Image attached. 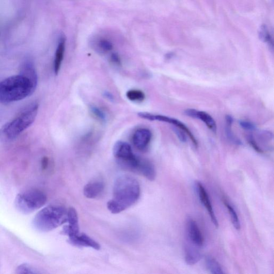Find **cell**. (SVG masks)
<instances>
[{
    "mask_svg": "<svg viewBox=\"0 0 274 274\" xmlns=\"http://www.w3.org/2000/svg\"><path fill=\"white\" fill-rule=\"evenodd\" d=\"M184 114L189 117L202 120L211 131L216 132L217 129L215 120L205 111H198L194 109H188L184 111Z\"/></svg>",
    "mask_w": 274,
    "mask_h": 274,
    "instance_id": "7c38bea8",
    "label": "cell"
},
{
    "mask_svg": "<svg viewBox=\"0 0 274 274\" xmlns=\"http://www.w3.org/2000/svg\"><path fill=\"white\" fill-rule=\"evenodd\" d=\"M173 130L174 132H175L177 134L178 138L181 142L185 143L187 141L186 136L182 130L176 127L175 129H173Z\"/></svg>",
    "mask_w": 274,
    "mask_h": 274,
    "instance_id": "f1b7e54d",
    "label": "cell"
},
{
    "mask_svg": "<svg viewBox=\"0 0 274 274\" xmlns=\"http://www.w3.org/2000/svg\"><path fill=\"white\" fill-rule=\"evenodd\" d=\"M224 204H225L228 210L234 228L236 230H239L241 229V224L238 214H237L232 206H231L227 201L224 200Z\"/></svg>",
    "mask_w": 274,
    "mask_h": 274,
    "instance_id": "44dd1931",
    "label": "cell"
},
{
    "mask_svg": "<svg viewBox=\"0 0 274 274\" xmlns=\"http://www.w3.org/2000/svg\"><path fill=\"white\" fill-rule=\"evenodd\" d=\"M20 74L26 76L33 83H38V76L33 64L30 61H27L21 67Z\"/></svg>",
    "mask_w": 274,
    "mask_h": 274,
    "instance_id": "ac0fdd59",
    "label": "cell"
},
{
    "mask_svg": "<svg viewBox=\"0 0 274 274\" xmlns=\"http://www.w3.org/2000/svg\"><path fill=\"white\" fill-rule=\"evenodd\" d=\"M98 47L102 52H108L113 49V45L106 40H102L98 43Z\"/></svg>",
    "mask_w": 274,
    "mask_h": 274,
    "instance_id": "d4e9b609",
    "label": "cell"
},
{
    "mask_svg": "<svg viewBox=\"0 0 274 274\" xmlns=\"http://www.w3.org/2000/svg\"><path fill=\"white\" fill-rule=\"evenodd\" d=\"M193 246L187 245L185 249V262L189 265H194L201 259V253L198 250L199 247L194 244Z\"/></svg>",
    "mask_w": 274,
    "mask_h": 274,
    "instance_id": "e0dca14e",
    "label": "cell"
},
{
    "mask_svg": "<svg viewBox=\"0 0 274 274\" xmlns=\"http://www.w3.org/2000/svg\"><path fill=\"white\" fill-rule=\"evenodd\" d=\"M187 232L189 240L191 243L199 247L203 246L204 244L203 235L194 220L189 219L187 222Z\"/></svg>",
    "mask_w": 274,
    "mask_h": 274,
    "instance_id": "8fae6325",
    "label": "cell"
},
{
    "mask_svg": "<svg viewBox=\"0 0 274 274\" xmlns=\"http://www.w3.org/2000/svg\"><path fill=\"white\" fill-rule=\"evenodd\" d=\"M16 273L19 274H34L39 273L40 272L31 266L25 264L17 267Z\"/></svg>",
    "mask_w": 274,
    "mask_h": 274,
    "instance_id": "603a6c76",
    "label": "cell"
},
{
    "mask_svg": "<svg viewBox=\"0 0 274 274\" xmlns=\"http://www.w3.org/2000/svg\"><path fill=\"white\" fill-rule=\"evenodd\" d=\"M39 105L33 103L22 111L13 120L0 129V140L5 142L13 140L25 130L30 127L38 113Z\"/></svg>",
    "mask_w": 274,
    "mask_h": 274,
    "instance_id": "3957f363",
    "label": "cell"
},
{
    "mask_svg": "<svg viewBox=\"0 0 274 274\" xmlns=\"http://www.w3.org/2000/svg\"><path fill=\"white\" fill-rule=\"evenodd\" d=\"M136 172L141 174L149 181H154L156 178V170L154 165L148 160L141 159Z\"/></svg>",
    "mask_w": 274,
    "mask_h": 274,
    "instance_id": "9a60e30c",
    "label": "cell"
},
{
    "mask_svg": "<svg viewBox=\"0 0 274 274\" xmlns=\"http://www.w3.org/2000/svg\"><path fill=\"white\" fill-rule=\"evenodd\" d=\"M105 96L106 97H108L109 99L110 100H112L113 99V96L111 95V94H110L109 93H107L106 92L105 93Z\"/></svg>",
    "mask_w": 274,
    "mask_h": 274,
    "instance_id": "4dcf8cb0",
    "label": "cell"
},
{
    "mask_svg": "<svg viewBox=\"0 0 274 274\" xmlns=\"http://www.w3.org/2000/svg\"><path fill=\"white\" fill-rule=\"evenodd\" d=\"M240 125L242 128L247 130H254L256 127L252 123L245 121H241L239 122Z\"/></svg>",
    "mask_w": 274,
    "mask_h": 274,
    "instance_id": "4316f807",
    "label": "cell"
},
{
    "mask_svg": "<svg viewBox=\"0 0 274 274\" xmlns=\"http://www.w3.org/2000/svg\"><path fill=\"white\" fill-rule=\"evenodd\" d=\"M259 35L261 41L268 43L272 47L273 45L271 38L266 26H263L261 27Z\"/></svg>",
    "mask_w": 274,
    "mask_h": 274,
    "instance_id": "cb8c5ba5",
    "label": "cell"
},
{
    "mask_svg": "<svg viewBox=\"0 0 274 274\" xmlns=\"http://www.w3.org/2000/svg\"><path fill=\"white\" fill-rule=\"evenodd\" d=\"M152 134L150 130L141 128L136 130L132 137L134 146L140 150H144L152 139Z\"/></svg>",
    "mask_w": 274,
    "mask_h": 274,
    "instance_id": "30bf717a",
    "label": "cell"
},
{
    "mask_svg": "<svg viewBox=\"0 0 274 274\" xmlns=\"http://www.w3.org/2000/svg\"><path fill=\"white\" fill-rule=\"evenodd\" d=\"M69 241L71 244L77 247H91L96 250L101 249V246L98 243L84 233H80L72 238H69Z\"/></svg>",
    "mask_w": 274,
    "mask_h": 274,
    "instance_id": "4fadbf2b",
    "label": "cell"
},
{
    "mask_svg": "<svg viewBox=\"0 0 274 274\" xmlns=\"http://www.w3.org/2000/svg\"><path fill=\"white\" fill-rule=\"evenodd\" d=\"M90 110L93 114L98 119L102 121H105L106 120V116L104 112L97 107L91 106Z\"/></svg>",
    "mask_w": 274,
    "mask_h": 274,
    "instance_id": "484cf974",
    "label": "cell"
},
{
    "mask_svg": "<svg viewBox=\"0 0 274 274\" xmlns=\"http://www.w3.org/2000/svg\"><path fill=\"white\" fill-rule=\"evenodd\" d=\"M139 115L140 117L148 120L149 121H158L161 122H164L172 124L181 130H182L185 133L189 136V138L195 147H198V144L197 140L195 139L194 135L192 133L191 131L181 121L171 118L168 116L160 115H154L148 113H139Z\"/></svg>",
    "mask_w": 274,
    "mask_h": 274,
    "instance_id": "52a82bcc",
    "label": "cell"
},
{
    "mask_svg": "<svg viewBox=\"0 0 274 274\" xmlns=\"http://www.w3.org/2000/svg\"><path fill=\"white\" fill-rule=\"evenodd\" d=\"M66 48V39L62 36L58 42L54 62V70L55 74H57L63 61Z\"/></svg>",
    "mask_w": 274,
    "mask_h": 274,
    "instance_id": "2e32d148",
    "label": "cell"
},
{
    "mask_svg": "<svg viewBox=\"0 0 274 274\" xmlns=\"http://www.w3.org/2000/svg\"><path fill=\"white\" fill-rule=\"evenodd\" d=\"M206 265L207 269L211 273L222 274L224 272L221 265L218 261L212 257L207 256L205 259Z\"/></svg>",
    "mask_w": 274,
    "mask_h": 274,
    "instance_id": "d6986e66",
    "label": "cell"
},
{
    "mask_svg": "<svg viewBox=\"0 0 274 274\" xmlns=\"http://www.w3.org/2000/svg\"><path fill=\"white\" fill-rule=\"evenodd\" d=\"M68 225L64 228L63 232L68 235L69 238L79 234L80 226L79 216L75 209L71 207L68 210Z\"/></svg>",
    "mask_w": 274,
    "mask_h": 274,
    "instance_id": "ba28073f",
    "label": "cell"
},
{
    "mask_svg": "<svg viewBox=\"0 0 274 274\" xmlns=\"http://www.w3.org/2000/svg\"><path fill=\"white\" fill-rule=\"evenodd\" d=\"M113 154L122 167L130 170L138 157L133 153L131 146L123 141L118 142L113 148Z\"/></svg>",
    "mask_w": 274,
    "mask_h": 274,
    "instance_id": "8992f818",
    "label": "cell"
},
{
    "mask_svg": "<svg viewBox=\"0 0 274 274\" xmlns=\"http://www.w3.org/2000/svg\"><path fill=\"white\" fill-rule=\"evenodd\" d=\"M127 97L131 102H142L145 99L144 93L138 90H131L127 92Z\"/></svg>",
    "mask_w": 274,
    "mask_h": 274,
    "instance_id": "7402d4cb",
    "label": "cell"
},
{
    "mask_svg": "<svg viewBox=\"0 0 274 274\" xmlns=\"http://www.w3.org/2000/svg\"><path fill=\"white\" fill-rule=\"evenodd\" d=\"M47 200L46 195L42 191L29 190L17 195L15 206L21 213L28 214L42 207Z\"/></svg>",
    "mask_w": 274,
    "mask_h": 274,
    "instance_id": "5b68a950",
    "label": "cell"
},
{
    "mask_svg": "<svg viewBox=\"0 0 274 274\" xmlns=\"http://www.w3.org/2000/svg\"><path fill=\"white\" fill-rule=\"evenodd\" d=\"M68 210L61 205H49L39 211L34 217L32 225L42 232L53 230L66 223Z\"/></svg>",
    "mask_w": 274,
    "mask_h": 274,
    "instance_id": "277c9868",
    "label": "cell"
},
{
    "mask_svg": "<svg viewBox=\"0 0 274 274\" xmlns=\"http://www.w3.org/2000/svg\"><path fill=\"white\" fill-rule=\"evenodd\" d=\"M140 195L139 182L131 177L121 176L115 182L113 198L107 203L108 209L111 213H120L138 201Z\"/></svg>",
    "mask_w": 274,
    "mask_h": 274,
    "instance_id": "6da1fadb",
    "label": "cell"
},
{
    "mask_svg": "<svg viewBox=\"0 0 274 274\" xmlns=\"http://www.w3.org/2000/svg\"><path fill=\"white\" fill-rule=\"evenodd\" d=\"M196 186L199 199H200L201 202L207 210L211 222H213V225L216 228H218L219 223L214 212L212 205H211L209 200V196L204 188V186L201 183L199 182H197Z\"/></svg>",
    "mask_w": 274,
    "mask_h": 274,
    "instance_id": "9c48e42d",
    "label": "cell"
},
{
    "mask_svg": "<svg viewBox=\"0 0 274 274\" xmlns=\"http://www.w3.org/2000/svg\"><path fill=\"white\" fill-rule=\"evenodd\" d=\"M105 189V184L102 181L93 180L87 184L84 188V194L89 199H95L101 195Z\"/></svg>",
    "mask_w": 274,
    "mask_h": 274,
    "instance_id": "5bb4252c",
    "label": "cell"
},
{
    "mask_svg": "<svg viewBox=\"0 0 274 274\" xmlns=\"http://www.w3.org/2000/svg\"><path fill=\"white\" fill-rule=\"evenodd\" d=\"M226 133L229 140L232 143L236 145H241V141L237 139V137L234 135L232 130L231 127L233 122V119L230 115H227L226 116Z\"/></svg>",
    "mask_w": 274,
    "mask_h": 274,
    "instance_id": "ffe728a7",
    "label": "cell"
},
{
    "mask_svg": "<svg viewBox=\"0 0 274 274\" xmlns=\"http://www.w3.org/2000/svg\"><path fill=\"white\" fill-rule=\"evenodd\" d=\"M37 84L19 73L0 82V103L18 102L31 95Z\"/></svg>",
    "mask_w": 274,
    "mask_h": 274,
    "instance_id": "7a4b0ae2",
    "label": "cell"
},
{
    "mask_svg": "<svg viewBox=\"0 0 274 274\" xmlns=\"http://www.w3.org/2000/svg\"><path fill=\"white\" fill-rule=\"evenodd\" d=\"M111 61L114 62V63L117 65H120L121 64L120 58L119 56L116 53L112 54L111 56Z\"/></svg>",
    "mask_w": 274,
    "mask_h": 274,
    "instance_id": "f546056e",
    "label": "cell"
},
{
    "mask_svg": "<svg viewBox=\"0 0 274 274\" xmlns=\"http://www.w3.org/2000/svg\"><path fill=\"white\" fill-rule=\"evenodd\" d=\"M248 142L249 143V144H250L252 147L255 149V150L259 153H263V151L262 149H261L259 146L256 143V141L253 139V137L251 136H250L248 138Z\"/></svg>",
    "mask_w": 274,
    "mask_h": 274,
    "instance_id": "83f0119b",
    "label": "cell"
}]
</instances>
